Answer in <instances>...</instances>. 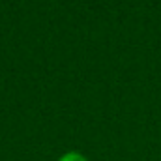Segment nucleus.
<instances>
[{
    "label": "nucleus",
    "instance_id": "obj_1",
    "mask_svg": "<svg viewBox=\"0 0 161 161\" xmlns=\"http://www.w3.org/2000/svg\"><path fill=\"white\" fill-rule=\"evenodd\" d=\"M58 161H88L80 152H66Z\"/></svg>",
    "mask_w": 161,
    "mask_h": 161
}]
</instances>
